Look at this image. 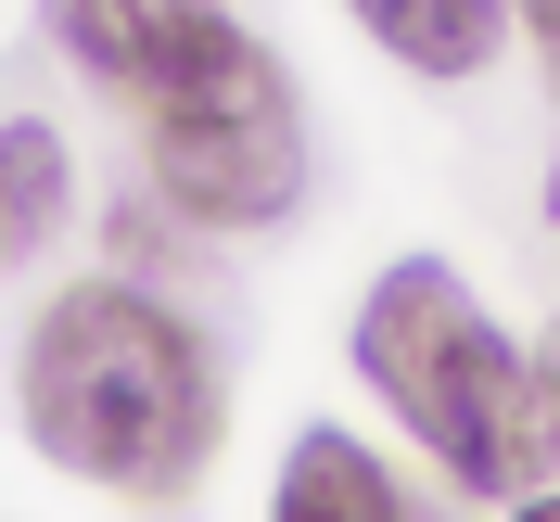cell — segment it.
Listing matches in <instances>:
<instances>
[{
  "instance_id": "cell-1",
  "label": "cell",
  "mask_w": 560,
  "mask_h": 522,
  "mask_svg": "<svg viewBox=\"0 0 560 522\" xmlns=\"http://www.w3.org/2000/svg\"><path fill=\"white\" fill-rule=\"evenodd\" d=\"M26 433L51 472L77 485H115V497H191L205 485L217 433H230V395H217V357L205 332L128 268H90L65 280L51 306L26 318Z\"/></svg>"
},
{
  "instance_id": "cell-2",
  "label": "cell",
  "mask_w": 560,
  "mask_h": 522,
  "mask_svg": "<svg viewBox=\"0 0 560 522\" xmlns=\"http://www.w3.org/2000/svg\"><path fill=\"white\" fill-rule=\"evenodd\" d=\"M357 383L420 433V459L485 510H523L560 485V420L535 395V357L471 306V280L446 255H395L357 293Z\"/></svg>"
},
{
  "instance_id": "cell-3",
  "label": "cell",
  "mask_w": 560,
  "mask_h": 522,
  "mask_svg": "<svg viewBox=\"0 0 560 522\" xmlns=\"http://www.w3.org/2000/svg\"><path fill=\"white\" fill-rule=\"evenodd\" d=\"M140 166H153V205L191 230H280L306 205V103L268 65V38H243L217 77L166 103H140Z\"/></svg>"
},
{
  "instance_id": "cell-4",
  "label": "cell",
  "mask_w": 560,
  "mask_h": 522,
  "mask_svg": "<svg viewBox=\"0 0 560 522\" xmlns=\"http://www.w3.org/2000/svg\"><path fill=\"white\" fill-rule=\"evenodd\" d=\"M38 26H51V51H65L90 90H115V103H166V90L217 77L255 38L230 0H38Z\"/></svg>"
},
{
  "instance_id": "cell-5",
  "label": "cell",
  "mask_w": 560,
  "mask_h": 522,
  "mask_svg": "<svg viewBox=\"0 0 560 522\" xmlns=\"http://www.w3.org/2000/svg\"><path fill=\"white\" fill-rule=\"evenodd\" d=\"M345 13H357V38H370L383 65L446 77V90L510 51V0H345Z\"/></svg>"
},
{
  "instance_id": "cell-6",
  "label": "cell",
  "mask_w": 560,
  "mask_h": 522,
  "mask_svg": "<svg viewBox=\"0 0 560 522\" xmlns=\"http://www.w3.org/2000/svg\"><path fill=\"white\" fill-rule=\"evenodd\" d=\"M268 497H280V522H395L408 510V485H395L357 433H331V420H306V433L280 446V485Z\"/></svg>"
},
{
  "instance_id": "cell-7",
  "label": "cell",
  "mask_w": 560,
  "mask_h": 522,
  "mask_svg": "<svg viewBox=\"0 0 560 522\" xmlns=\"http://www.w3.org/2000/svg\"><path fill=\"white\" fill-rule=\"evenodd\" d=\"M77 217V153L51 115H0V268L38 255L51 230Z\"/></svg>"
},
{
  "instance_id": "cell-8",
  "label": "cell",
  "mask_w": 560,
  "mask_h": 522,
  "mask_svg": "<svg viewBox=\"0 0 560 522\" xmlns=\"http://www.w3.org/2000/svg\"><path fill=\"white\" fill-rule=\"evenodd\" d=\"M510 26L535 38V65H548V90H560V0H510Z\"/></svg>"
},
{
  "instance_id": "cell-9",
  "label": "cell",
  "mask_w": 560,
  "mask_h": 522,
  "mask_svg": "<svg viewBox=\"0 0 560 522\" xmlns=\"http://www.w3.org/2000/svg\"><path fill=\"white\" fill-rule=\"evenodd\" d=\"M535 395H548V420H560V318H548V345H535Z\"/></svg>"
},
{
  "instance_id": "cell-10",
  "label": "cell",
  "mask_w": 560,
  "mask_h": 522,
  "mask_svg": "<svg viewBox=\"0 0 560 522\" xmlns=\"http://www.w3.org/2000/svg\"><path fill=\"white\" fill-rule=\"evenodd\" d=\"M548 230H560V166H548Z\"/></svg>"
}]
</instances>
